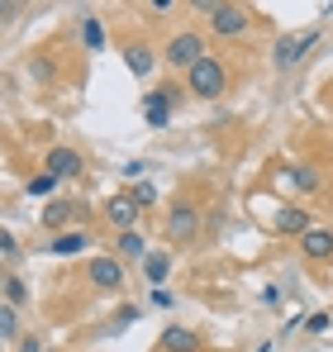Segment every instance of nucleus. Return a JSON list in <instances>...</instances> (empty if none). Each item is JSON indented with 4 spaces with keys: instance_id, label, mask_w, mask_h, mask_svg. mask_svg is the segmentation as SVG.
Here are the masks:
<instances>
[{
    "instance_id": "1",
    "label": "nucleus",
    "mask_w": 333,
    "mask_h": 352,
    "mask_svg": "<svg viewBox=\"0 0 333 352\" xmlns=\"http://www.w3.org/2000/svg\"><path fill=\"white\" fill-rule=\"evenodd\" d=\"M186 86H191V96H200V100H219L224 86H228V67L215 62V58H200L186 72Z\"/></svg>"
},
{
    "instance_id": "2",
    "label": "nucleus",
    "mask_w": 333,
    "mask_h": 352,
    "mask_svg": "<svg viewBox=\"0 0 333 352\" xmlns=\"http://www.w3.org/2000/svg\"><path fill=\"white\" fill-rule=\"evenodd\" d=\"M314 48H319V29H295V34H281V38H277V53H272V62L286 72V67L305 62Z\"/></svg>"
},
{
    "instance_id": "3",
    "label": "nucleus",
    "mask_w": 333,
    "mask_h": 352,
    "mask_svg": "<svg viewBox=\"0 0 333 352\" xmlns=\"http://www.w3.org/2000/svg\"><path fill=\"white\" fill-rule=\"evenodd\" d=\"M195 234H200V210L191 200H176L171 214H166V238L171 243H195Z\"/></svg>"
},
{
    "instance_id": "4",
    "label": "nucleus",
    "mask_w": 333,
    "mask_h": 352,
    "mask_svg": "<svg viewBox=\"0 0 333 352\" xmlns=\"http://www.w3.org/2000/svg\"><path fill=\"white\" fill-rule=\"evenodd\" d=\"M200 58H210L200 34H176V38L166 43V67H181V72H191V67H195Z\"/></svg>"
},
{
    "instance_id": "5",
    "label": "nucleus",
    "mask_w": 333,
    "mask_h": 352,
    "mask_svg": "<svg viewBox=\"0 0 333 352\" xmlns=\"http://www.w3.org/2000/svg\"><path fill=\"white\" fill-rule=\"evenodd\" d=\"M210 24H215V34H219V38H243V34H248V10H238V5H228V0H224L219 10L210 14Z\"/></svg>"
},
{
    "instance_id": "6",
    "label": "nucleus",
    "mask_w": 333,
    "mask_h": 352,
    "mask_svg": "<svg viewBox=\"0 0 333 352\" xmlns=\"http://www.w3.org/2000/svg\"><path fill=\"white\" fill-rule=\"evenodd\" d=\"M86 276H91L100 291H119V281H124V262H119V257H96V262L86 267Z\"/></svg>"
},
{
    "instance_id": "7",
    "label": "nucleus",
    "mask_w": 333,
    "mask_h": 352,
    "mask_svg": "<svg viewBox=\"0 0 333 352\" xmlns=\"http://www.w3.org/2000/svg\"><path fill=\"white\" fill-rule=\"evenodd\" d=\"M43 172H53L57 181H67V176H81V153H72V148H48V157H43Z\"/></svg>"
},
{
    "instance_id": "8",
    "label": "nucleus",
    "mask_w": 333,
    "mask_h": 352,
    "mask_svg": "<svg viewBox=\"0 0 333 352\" xmlns=\"http://www.w3.org/2000/svg\"><path fill=\"white\" fill-rule=\"evenodd\" d=\"M158 352H200V338H195V329L171 324V329H162V338H158Z\"/></svg>"
},
{
    "instance_id": "9",
    "label": "nucleus",
    "mask_w": 333,
    "mask_h": 352,
    "mask_svg": "<svg viewBox=\"0 0 333 352\" xmlns=\"http://www.w3.org/2000/svg\"><path fill=\"white\" fill-rule=\"evenodd\" d=\"M300 252H305L310 262H329V257H333V234H329V229H310V234H300Z\"/></svg>"
},
{
    "instance_id": "10",
    "label": "nucleus",
    "mask_w": 333,
    "mask_h": 352,
    "mask_svg": "<svg viewBox=\"0 0 333 352\" xmlns=\"http://www.w3.org/2000/svg\"><path fill=\"white\" fill-rule=\"evenodd\" d=\"M105 219H110L114 229H133V219H138V205H133V195H114V200H105Z\"/></svg>"
},
{
    "instance_id": "11",
    "label": "nucleus",
    "mask_w": 333,
    "mask_h": 352,
    "mask_svg": "<svg viewBox=\"0 0 333 352\" xmlns=\"http://www.w3.org/2000/svg\"><path fill=\"white\" fill-rule=\"evenodd\" d=\"M272 229H277V234L300 238V234H310L314 224H310V214H305V210H290V205H286V210H277V214H272Z\"/></svg>"
},
{
    "instance_id": "12",
    "label": "nucleus",
    "mask_w": 333,
    "mask_h": 352,
    "mask_svg": "<svg viewBox=\"0 0 333 352\" xmlns=\"http://www.w3.org/2000/svg\"><path fill=\"white\" fill-rule=\"evenodd\" d=\"M48 248H53L57 257H76V252H86V248H91V234H86V229H62Z\"/></svg>"
},
{
    "instance_id": "13",
    "label": "nucleus",
    "mask_w": 333,
    "mask_h": 352,
    "mask_svg": "<svg viewBox=\"0 0 333 352\" xmlns=\"http://www.w3.org/2000/svg\"><path fill=\"white\" fill-rule=\"evenodd\" d=\"M124 62H129V72H133V76H148V72L158 67V58H153V48H148V43H129V48H124Z\"/></svg>"
},
{
    "instance_id": "14",
    "label": "nucleus",
    "mask_w": 333,
    "mask_h": 352,
    "mask_svg": "<svg viewBox=\"0 0 333 352\" xmlns=\"http://www.w3.org/2000/svg\"><path fill=\"white\" fill-rule=\"evenodd\" d=\"M72 214H76V200H53V205H43V229H62Z\"/></svg>"
},
{
    "instance_id": "15",
    "label": "nucleus",
    "mask_w": 333,
    "mask_h": 352,
    "mask_svg": "<svg viewBox=\"0 0 333 352\" xmlns=\"http://www.w3.org/2000/svg\"><path fill=\"white\" fill-rule=\"evenodd\" d=\"M166 272H171V257H166V252H148V257H143V276H148L153 286H162Z\"/></svg>"
},
{
    "instance_id": "16",
    "label": "nucleus",
    "mask_w": 333,
    "mask_h": 352,
    "mask_svg": "<svg viewBox=\"0 0 333 352\" xmlns=\"http://www.w3.org/2000/svg\"><path fill=\"white\" fill-rule=\"evenodd\" d=\"M143 115H148V124H153V129H166V119H171V105H166L162 96H148V100H143Z\"/></svg>"
},
{
    "instance_id": "17",
    "label": "nucleus",
    "mask_w": 333,
    "mask_h": 352,
    "mask_svg": "<svg viewBox=\"0 0 333 352\" xmlns=\"http://www.w3.org/2000/svg\"><path fill=\"white\" fill-rule=\"evenodd\" d=\"M119 252H124V257H148V243H143L138 229H124V234H119Z\"/></svg>"
},
{
    "instance_id": "18",
    "label": "nucleus",
    "mask_w": 333,
    "mask_h": 352,
    "mask_svg": "<svg viewBox=\"0 0 333 352\" xmlns=\"http://www.w3.org/2000/svg\"><path fill=\"white\" fill-rule=\"evenodd\" d=\"M81 34H86V48H91V53H100V48H105V29H100V19H91V14H86V19H81Z\"/></svg>"
},
{
    "instance_id": "19",
    "label": "nucleus",
    "mask_w": 333,
    "mask_h": 352,
    "mask_svg": "<svg viewBox=\"0 0 333 352\" xmlns=\"http://www.w3.org/2000/svg\"><path fill=\"white\" fill-rule=\"evenodd\" d=\"M290 181H295L300 190H319V172H314V167H290Z\"/></svg>"
},
{
    "instance_id": "20",
    "label": "nucleus",
    "mask_w": 333,
    "mask_h": 352,
    "mask_svg": "<svg viewBox=\"0 0 333 352\" xmlns=\"http://www.w3.org/2000/svg\"><path fill=\"white\" fill-rule=\"evenodd\" d=\"M133 205H138V210H153V205H158V186H153V181H138V190H133Z\"/></svg>"
},
{
    "instance_id": "21",
    "label": "nucleus",
    "mask_w": 333,
    "mask_h": 352,
    "mask_svg": "<svg viewBox=\"0 0 333 352\" xmlns=\"http://www.w3.org/2000/svg\"><path fill=\"white\" fill-rule=\"evenodd\" d=\"M53 186H57L53 172H39L34 181H29V195H53Z\"/></svg>"
},
{
    "instance_id": "22",
    "label": "nucleus",
    "mask_w": 333,
    "mask_h": 352,
    "mask_svg": "<svg viewBox=\"0 0 333 352\" xmlns=\"http://www.w3.org/2000/svg\"><path fill=\"white\" fill-rule=\"evenodd\" d=\"M5 295H10V305H24V281H19V276H5Z\"/></svg>"
},
{
    "instance_id": "23",
    "label": "nucleus",
    "mask_w": 333,
    "mask_h": 352,
    "mask_svg": "<svg viewBox=\"0 0 333 352\" xmlns=\"http://www.w3.org/2000/svg\"><path fill=\"white\" fill-rule=\"evenodd\" d=\"M0 338H14V305H0Z\"/></svg>"
},
{
    "instance_id": "24",
    "label": "nucleus",
    "mask_w": 333,
    "mask_h": 352,
    "mask_svg": "<svg viewBox=\"0 0 333 352\" xmlns=\"http://www.w3.org/2000/svg\"><path fill=\"white\" fill-rule=\"evenodd\" d=\"M14 252H19V243H14V234H5V229H0V257H14Z\"/></svg>"
},
{
    "instance_id": "25",
    "label": "nucleus",
    "mask_w": 333,
    "mask_h": 352,
    "mask_svg": "<svg viewBox=\"0 0 333 352\" xmlns=\"http://www.w3.org/2000/svg\"><path fill=\"white\" fill-rule=\"evenodd\" d=\"M219 5H224V0H191V10H205V14H215Z\"/></svg>"
},
{
    "instance_id": "26",
    "label": "nucleus",
    "mask_w": 333,
    "mask_h": 352,
    "mask_svg": "<svg viewBox=\"0 0 333 352\" xmlns=\"http://www.w3.org/2000/svg\"><path fill=\"white\" fill-rule=\"evenodd\" d=\"M19 352H39V338H24V343H19Z\"/></svg>"
},
{
    "instance_id": "27",
    "label": "nucleus",
    "mask_w": 333,
    "mask_h": 352,
    "mask_svg": "<svg viewBox=\"0 0 333 352\" xmlns=\"http://www.w3.org/2000/svg\"><path fill=\"white\" fill-rule=\"evenodd\" d=\"M5 14H10V0H0V19H5Z\"/></svg>"
},
{
    "instance_id": "28",
    "label": "nucleus",
    "mask_w": 333,
    "mask_h": 352,
    "mask_svg": "<svg viewBox=\"0 0 333 352\" xmlns=\"http://www.w3.org/2000/svg\"><path fill=\"white\" fill-rule=\"evenodd\" d=\"M166 5H171V0H153V10H166Z\"/></svg>"
}]
</instances>
